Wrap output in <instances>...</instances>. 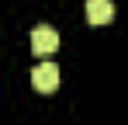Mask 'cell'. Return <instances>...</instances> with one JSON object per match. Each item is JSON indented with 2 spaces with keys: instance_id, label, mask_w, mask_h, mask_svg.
I'll use <instances>...</instances> for the list:
<instances>
[{
  "instance_id": "6da1fadb",
  "label": "cell",
  "mask_w": 128,
  "mask_h": 125,
  "mask_svg": "<svg viewBox=\"0 0 128 125\" xmlns=\"http://www.w3.org/2000/svg\"><path fill=\"white\" fill-rule=\"evenodd\" d=\"M56 49H59V31L52 24H38L31 31V52L35 56H52Z\"/></svg>"
},
{
  "instance_id": "7a4b0ae2",
  "label": "cell",
  "mask_w": 128,
  "mask_h": 125,
  "mask_svg": "<svg viewBox=\"0 0 128 125\" xmlns=\"http://www.w3.org/2000/svg\"><path fill=\"white\" fill-rule=\"evenodd\" d=\"M31 87H35L38 94H52V90L59 87V66H56V62H38V66L31 70Z\"/></svg>"
},
{
  "instance_id": "3957f363",
  "label": "cell",
  "mask_w": 128,
  "mask_h": 125,
  "mask_svg": "<svg viewBox=\"0 0 128 125\" xmlns=\"http://www.w3.org/2000/svg\"><path fill=\"white\" fill-rule=\"evenodd\" d=\"M114 18V4L111 0H86V21L90 24H107Z\"/></svg>"
}]
</instances>
